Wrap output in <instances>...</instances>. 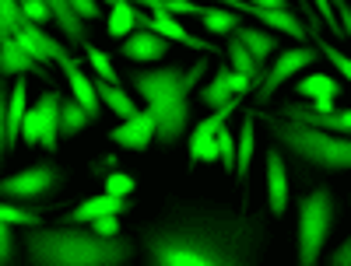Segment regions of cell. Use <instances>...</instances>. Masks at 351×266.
Wrapping results in <instances>:
<instances>
[{"instance_id": "1f68e13d", "label": "cell", "mask_w": 351, "mask_h": 266, "mask_svg": "<svg viewBox=\"0 0 351 266\" xmlns=\"http://www.w3.org/2000/svg\"><path fill=\"white\" fill-rule=\"evenodd\" d=\"M215 140H218V161H221V168L225 172H236V140H232V130L221 127L215 133Z\"/></svg>"}, {"instance_id": "836d02e7", "label": "cell", "mask_w": 351, "mask_h": 266, "mask_svg": "<svg viewBox=\"0 0 351 266\" xmlns=\"http://www.w3.org/2000/svg\"><path fill=\"white\" fill-rule=\"evenodd\" d=\"M134 189H137L134 175H127V172H120V168L106 175V193H112V196H130Z\"/></svg>"}, {"instance_id": "5bb4252c", "label": "cell", "mask_w": 351, "mask_h": 266, "mask_svg": "<svg viewBox=\"0 0 351 266\" xmlns=\"http://www.w3.org/2000/svg\"><path fill=\"white\" fill-rule=\"evenodd\" d=\"M243 105V95H232L225 105H218V109H211V116L204 123H197L193 127V133H190V165H200V147H204V140H211L221 127H225V120L232 112H236Z\"/></svg>"}, {"instance_id": "30bf717a", "label": "cell", "mask_w": 351, "mask_h": 266, "mask_svg": "<svg viewBox=\"0 0 351 266\" xmlns=\"http://www.w3.org/2000/svg\"><path fill=\"white\" fill-rule=\"evenodd\" d=\"M120 53L127 56L130 64H155V60H165L169 53V39L152 32V28H134V32L123 39Z\"/></svg>"}, {"instance_id": "60d3db41", "label": "cell", "mask_w": 351, "mask_h": 266, "mask_svg": "<svg viewBox=\"0 0 351 266\" xmlns=\"http://www.w3.org/2000/svg\"><path fill=\"white\" fill-rule=\"evenodd\" d=\"M228 84H232V92H236V95H250V88H253V81L246 74H239V70L228 74Z\"/></svg>"}, {"instance_id": "603a6c76", "label": "cell", "mask_w": 351, "mask_h": 266, "mask_svg": "<svg viewBox=\"0 0 351 266\" xmlns=\"http://www.w3.org/2000/svg\"><path fill=\"white\" fill-rule=\"evenodd\" d=\"M256 116H246V123L239 130V140H236V175L246 179L250 175V165H253V155H256Z\"/></svg>"}, {"instance_id": "4fadbf2b", "label": "cell", "mask_w": 351, "mask_h": 266, "mask_svg": "<svg viewBox=\"0 0 351 266\" xmlns=\"http://www.w3.org/2000/svg\"><path fill=\"white\" fill-rule=\"evenodd\" d=\"M127 211H130V196L102 193V196H88V200H81L77 207H71L64 221H71V224H88V221H95V217H102V214H120V217H123Z\"/></svg>"}, {"instance_id": "8fae6325", "label": "cell", "mask_w": 351, "mask_h": 266, "mask_svg": "<svg viewBox=\"0 0 351 266\" xmlns=\"http://www.w3.org/2000/svg\"><path fill=\"white\" fill-rule=\"evenodd\" d=\"M141 28H152V32H158V36H165V39H172V42H180V46H190V49H197V53H218V46H215V42L190 36L186 28L180 25V18L169 14V11H155L152 18L144 14Z\"/></svg>"}, {"instance_id": "cb8c5ba5", "label": "cell", "mask_w": 351, "mask_h": 266, "mask_svg": "<svg viewBox=\"0 0 351 266\" xmlns=\"http://www.w3.org/2000/svg\"><path fill=\"white\" fill-rule=\"evenodd\" d=\"M95 92H99V98H102V102H106V105H109L116 116H120V120H130V116L137 112L134 98L123 92L120 84H109V81H102V77H99V81H95Z\"/></svg>"}, {"instance_id": "3957f363", "label": "cell", "mask_w": 351, "mask_h": 266, "mask_svg": "<svg viewBox=\"0 0 351 266\" xmlns=\"http://www.w3.org/2000/svg\"><path fill=\"white\" fill-rule=\"evenodd\" d=\"M208 64L204 56L190 67H148V70H130V84L137 88V95L144 98L148 112L155 116V140L158 147H172L190 127V116H193V88L204 77Z\"/></svg>"}, {"instance_id": "9a60e30c", "label": "cell", "mask_w": 351, "mask_h": 266, "mask_svg": "<svg viewBox=\"0 0 351 266\" xmlns=\"http://www.w3.org/2000/svg\"><path fill=\"white\" fill-rule=\"evenodd\" d=\"M60 67H64V74H67V81H71V95L88 109V116H92V120H99V112H102L99 102H102V98H99V92H95V81L81 70V64L74 60V56H67Z\"/></svg>"}, {"instance_id": "52a82bcc", "label": "cell", "mask_w": 351, "mask_h": 266, "mask_svg": "<svg viewBox=\"0 0 351 266\" xmlns=\"http://www.w3.org/2000/svg\"><path fill=\"white\" fill-rule=\"evenodd\" d=\"M316 56H319V49L316 46H291V49H285L278 60H274V67H267V74H263V81L256 84V98H260V105L263 102H271V95L278 92V88L288 81V77H295L302 67H313L316 64Z\"/></svg>"}, {"instance_id": "f1b7e54d", "label": "cell", "mask_w": 351, "mask_h": 266, "mask_svg": "<svg viewBox=\"0 0 351 266\" xmlns=\"http://www.w3.org/2000/svg\"><path fill=\"white\" fill-rule=\"evenodd\" d=\"M84 56H88V64H92L95 77H102V81H109V84H120V74H116L112 60H109L99 46H84Z\"/></svg>"}, {"instance_id": "7bdbcfd3", "label": "cell", "mask_w": 351, "mask_h": 266, "mask_svg": "<svg viewBox=\"0 0 351 266\" xmlns=\"http://www.w3.org/2000/svg\"><path fill=\"white\" fill-rule=\"evenodd\" d=\"M106 4H116V0H106Z\"/></svg>"}, {"instance_id": "e575fe53", "label": "cell", "mask_w": 351, "mask_h": 266, "mask_svg": "<svg viewBox=\"0 0 351 266\" xmlns=\"http://www.w3.org/2000/svg\"><path fill=\"white\" fill-rule=\"evenodd\" d=\"M334 4H337V0H316V14H319V21H324V25L330 28V32H334L337 39H344V28H341V21H337Z\"/></svg>"}, {"instance_id": "7c38bea8", "label": "cell", "mask_w": 351, "mask_h": 266, "mask_svg": "<svg viewBox=\"0 0 351 266\" xmlns=\"http://www.w3.org/2000/svg\"><path fill=\"white\" fill-rule=\"evenodd\" d=\"M0 74L4 77H18V74H36V77H43V81H49V70H46V64H39L32 53H28L14 36L11 39H4L0 42Z\"/></svg>"}, {"instance_id": "8d00e7d4", "label": "cell", "mask_w": 351, "mask_h": 266, "mask_svg": "<svg viewBox=\"0 0 351 266\" xmlns=\"http://www.w3.org/2000/svg\"><path fill=\"white\" fill-rule=\"evenodd\" d=\"M67 4L74 8V14H77L81 21H99V18H102L99 0H67Z\"/></svg>"}, {"instance_id": "b9f144b4", "label": "cell", "mask_w": 351, "mask_h": 266, "mask_svg": "<svg viewBox=\"0 0 351 266\" xmlns=\"http://www.w3.org/2000/svg\"><path fill=\"white\" fill-rule=\"evenodd\" d=\"M246 4H253V8H274V11H285V8H288V0H246Z\"/></svg>"}, {"instance_id": "d6986e66", "label": "cell", "mask_w": 351, "mask_h": 266, "mask_svg": "<svg viewBox=\"0 0 351 266\" xmlns=\"http://www.w3.org/2000/svg\"><path fill=\"white\" fill-rule=\"evenodd\" d=\"M112 11H109V21H106V32H109V39H127L134 28H141V21H144V11H137L130 0H116V4H109Z\"/></svg>"}, {"instance_id": "7a4b0ae2", "label": "cell", "mask_w": 351, "mask_h": 266, "mask_svg": "<svg viewBox=\"0 0 351 266\" xmlns=\"http://www.w3.org/2000/svg\"><path fill=\"white\" fill-rule=\"evenodd\" d=\"M25 256L39 266H120L137 256V245L120 235H99L92 224H32Z\"/></svg>"}, {"instance_id": "484cf974", "label": "cell", "mask_w": 351, "mask_h": 266, "mask_svg": "<svg viewBox=\"0 0 351 266\" xmlns=\"http://www.w3.org/2000/svg\"><path fill=\"white\" fill-rule=\"evenodd\" d=\"M337 92H341L337 81L327 77V74H309V77H302L295 84V95H302L306 102H313V98H334Z\"/></svg>"}, {"instance_id": "6da1fadb", "label": "cell", "mask_w": 351, "mask_h": 266, "mask_svg": "<svg viewBox=\"0 0 351 266\" xmlns=\"http://www.w3.org/2000/svg\"><path fill=\"white\" fill-rule=\"evenodd\" d=\"M152 266H246L263 252V217L225 203H180L144 224Z\"/></svg>"}, {"instance_id": "ab89813d", "label": "cell", "mask_w": 351, "mask_h": 266, "mask_svg": "<svg viewBox=\"0 0 351 266\" xmlns=\"http://www.w3.org/2000/svg\"><path fill=\"white\" fill-rule=\"evenodd\" d=\"M330 263H334V266H351V235L330 252Z\"/></svg>"}, {"instance_id": "ac0fdd59", "label": "cell", "mask_w": 351, "mask_h": 266, "mask_svg": "<svg viewBox=\"0 0 351 266\" xmlns=\"http://www.w3.org/2000/svg\"><path fill=\"white\" fill-rule=\"evenodd\" d=\"M28 112V84H25V74L14 77L11 84V95H8V144L14 151V144L21 140V120Z\"/></svg>"}, {"instance_id": "44dd1931", "label": "cell", "mask_w": 351, "mask_h": 266, "mask_svg": "<svg viewBox=\"0 0 351 266\" xmlns=\"http://www.w3.org/2000/svg\"><path fill=\"white\" fill-rule=\"evenodd\" d=\"M49 11H53V21L60 25V32L67 36L71 46H84V21L74 14V8L67 4V0H46Z\"/></svg>"}, {"instance_id": "4316f807", "label": "cell", "mask_w": 351, "mask_h": 266, "mask_svg": "<svg viewBox=\"0 0 351 266\" xmlns=\"http://www.w3.org/2000/svg\"><path fill=\"white\" fill-rule=\"evenodd\" d=\"M228 74H232L228 67H218L215 77H211V84L200 92V102L208 105V109H218V105H225L232 95H236V92H232V84H228Z\"/></svg>"}, {"instance_id": "d4e9b609", "label": "cell", "mask_w": 351, "mask_h": 266, "mask_svg": "<svg viewBox=\"0 0 351 266\" xmlns=\"http://www.w3.org/2000/svg\"><path fill=\"white\" fill-rule=\"evenodd\" d=\"M228 60H232V70L246 74L253 84H260V81H263V74H267V67L256 64V60H253V53H250L239 39H232V42H228Z\"/></svg>"}, {"instance_id": "8992f818", "label": "cell", "mask_w": 351, "mask_h": 266, "mask_svg": "<svg viewBox=\"0 0 351 266\" xmlns=\"http://www.w3.org/2000/svg\"><path fill=\"white\" fill-rule=\"evenodd\" d=\"M60 186H64V172L53 161H36V165L8 175V179H0V196L14 200V203H36V200H46L49 193H56Z\"/></svg>"}, {"instance_id": "9c48e42d", "label": "cell", "mask_w": 351, "mask_h": 266, "mask_svg": "<svg viewBox=\"0 0 351 266\" xmlns=\"http://www.w3.org/2000/svg\"><path fill=\"white\" fill-rule=\"evenodd\" d=\"M155 116L144 109V112H134L127 123L112 127L109 130V140L120 144V147H130V151H148V147L155 144Z\"/></svg>"}, {"instance_id": "74e56055", "label": "cell", "mask_w": 351, "mask_h": 266, "mask_svg": "<svg viewBox=\"0 0 351 266\" xmlns=\"http://www.w3.org/2000/svg\"><path fill=\"white\" fill-rule=\"evenodd\" d=\"M11 228L8 221H0V263H11L14 259V242H11Z\"/></svg>"}, {"instance_id": "f35d334b", "label": "cell", "mask_w": 351, "mask_h": 266, "mask_svg": "<svg viewBox=\"0 0 351 266\" xmlns=\"http://www.w3.org/2000/svg\"><path fill=\"white\" fill-rule=\"evenodd\" d=\"M99 235H120V214H102V217H95V221H88Z\"/></svg>"}, {"instance_id": "d6a6232c", "label": "cell", "mask_w": 351, "mask_h": 266, "mask_svg": "<svg viewBox=\"0 0 351 266\" xmlns=\"http://www.w3.org/2000/svg\"><path fill=\"white\" fill-rule=\"evenodd\" d=\"M11 155V144H8V77L0 74V165Z\"/></svg>"}, {"instance_id": "ba28073f", "label": "cell", "mask_w": 351, "mask_h": 266, "mask_svg": "<svg viewBox=\"0 0 351 266\" xmlns=\"http://www.w3.org/2000/svg\"><path fill=\"white\" fill-rule=\"evenodd\" d=\"M221 4H228L232 11H243V14H250V18H256L260 25H267V28H274V32H288L291 39H309V28H306V21L295 14V11H274V8H253V4H246V0H221Z\"/></svg>"}, {"instance_id": "83f0119b", "label": "cell", "mask_w": 351, "mask_h": 266, "mask_svg": "<svg viewBox=\"0 0 351 266\" xmlns=\"http://www.w3.org/2000/svg\"><path fill=\"white\" fill-rule=\"evenodd\" d=\"M200 21H204V28H208L211 36H232L239 28L236 11H218V8H204L200 11Z\"/></svg>"}, {"instance_id": "e0dca14e", "label": "cell", "mask_w": 351, "mask_h": 266, "mask_svg": "<svg viewBox=\"0 0 351 266\" xmlns=\"http://www.w3.org/2000/svg\"><path fill=\"white\" fill-rule=\"evenodd\" d=\"M39 116H43V133H39V147L53 155L56 144H60V95L56 92H46L39 102H36Z\"/></svg>"}, {"instance_id": "f546056e", "label": "cell", "mask_w": 351, "mask_h": 266, "mask_svg": "<svg viewBox=\"0 0 351 266\" xmlns=\"http://www.w3.org/2000/svg\"><path fill=\"white\" fill-rule=\"evenodd\" d=\"M21 0H0V42L14 36V28L21 21Z\"/></svg>"}, {"instance_id": "2e32d148", "label": "cell", "mask_w": 351, "mask_h": 266, "mask_svg": "<svg viewBox=\"0 0 351 266\" xmlns=\"http://www.w3.org/2000/svg\"><path fill=\"white\" fill-rule=\"evenodd\" d=\"M267 196H271V214L281 217L288 211V165L281 151H267Z\"/></svg>"}, {"instance_id": "ffe728a7", "label": "cell", "mask_w": 351, "mask_h": 266, "mask_svg": "<svg viewBox=\"0 0 351 266\" xmlns=\"http://www.w3.org/2000/svg\"><path fill=\"white\" fill-rule=\"evenodd\" d=\"M236 39L253 53V60H256V64H263V67H267V56H271V53H278V39H274L271 32H263V28H253V25L236 28Z\"/></svg>"}, {"instance_id": "d590c367", "label": "cell", "mask_w": 351, "mask_h": 266, "mask_svg": "<svg viewBox=\"0 0 351 266\" xmlns=\"http://www.w3.org/2000/svg\"><path fill=\"white\" fill-rule=\"evenodd\" d=\"M21 14H25L28 21H36V25H46V21L53 18V11H49L46 0H21Z\"/></svg>"}, {"instance_id": "5b68a950", "label": "cell", "mask_w": 351, "mask_h": 266, "mask_svg": "<svg viewBox=\"0 0 351 266\" xmlns=\"http://www.w3.org/2000/svg\"><path fill=\"white\" fill-rule=\"evenodd\" d=\"M334 224V196L327 186H316L299 203V263L313 266L327 245V235Z\"/></svg>"}, {"instance_id": "7402d4cb", "label": "cell", "mask_w": 351, "mask_h": 266, "mask_svg": "<svg viewBox=\"0 0 351 266\" xmlns=\"http://www.w3.org/2000/svg\"><path fill=\"white\" fill-rule=\"evenodd\" d=\"M95 120L88 116V109L71 95V98H60V137L67 140V137H77L81 130H88Z\"/></svg>"}, {"instance_id": "277c9868", "label": "cell", "mask_w": 351, "mask_h": 266, "mask_svg": "<svg viewBox=\"0 0 351 266\" xmlns=\"http://www.w3.org/2000/svg\"><path fill=\"white\" fill-rule=\"evenodd\" d=\"M271 137L281 140L295 158L327 168V172H351V137L348 133H334V130H319L288 116H263Z\"/></svg>"}, {"instance_id": "4dcf8cb0", "label": "cell", "mask_w": 351, "mask_h": 266, "mask_svg": "<svg viewBox=\"0 0 351 266\" xmlns=\"http://www.w3.org/2000/svg\"><path fill=\"white\" fill-rule=\"evenodd\" d=\"M316 49L324 53L327 60H330V64L337 67V74H341V77H344V81L351 84V56H344L341 49H334V46H330V42H327L324 36H316Z\"/></svg>"}]
</instances>
